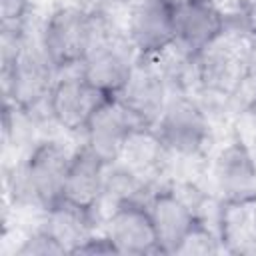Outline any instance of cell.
Listing matches in <instances>:
<instances>
[{
    "instance_id": "6da1fadb",
    "label": "cell",
    "mask_w": 256,
    "mask_h": 256,
    "mask_svg": "<svg viewBox=\"0 0 256 256\" xmlns=\"http://www.w3.org/2000/svg\"><path fill=\"white\" fill-rule=\"evenodd\" d=\"M74 148L54 136H40L4 174L6 198L16 208L46 212L62 200L64 180Z\"/></svg>"
},
{
    "instance_id": "7a4b0ae2",
    "label": "cell",
    "mask_w": 256,
    "mask_h": 256,
    "mask_svg": "<svg viewBox=\"0 0 256 256\" xmlns=\"http://www.w3.org/2000/svg\"><path fill=\"white\" fill-rule=\"evenodd\" d=\"M254 30L248 24L228 22L226 32L194 58V94L206 108L228 110L244 100L248 44Z\"/></svg>"
},
{
    "instance_id": "3957f363",
    "label": "cell",
    "mask_w": 256,
    "mask_h": 256,
    "mask_svg": "<svg viewBox=\"0 0 256 256\" xmlns=\"http://www.w3.org/2000/svg\"><path fill=\"white\" fill-rule=\"evenodd\" d=\"M100 32V8L60 4L52 8L38 28V42L56 70H78Z\"/></svg>"
},
{
    "instance_id": "277c9868",
    "label": "cell",
    "mask_w": 256,
    "mask_h": 256,
    "mask_svg": "<svg viewBox=\"0 0 256 256\" xmlns=\"http://www.w3.org/2000/svg\"><path fill=\"white\" fill-rule=\"evenodd\" d=\"M212 120V112L194 92H172L152 128L176 162H194L210 148Z\"/></svg>"
},
{
    "instance_id": "5b68a950",
    "label": "cell",
    "mask_w": 256,
    "mask_h": 256,
    "mask_svg": "<svg viewBox=\"0 0 256 256\" xmlns=\"http://www.w3.org/2000/svg\"><path fill=\"white\" fill-rule=\"evenodd\" d=\"M138 54L126 38L124 22L112 18L110 10L100 8V32L90 52L80 64V74L102 94L118 96L126 86Z\"/></svg>"
},
{
    "instance_id": "8992f818",
    "label": "cell",
    "mask_w": 256,
    "mask_h": 256,
    "mask_svg": "<svg viewBox=\"0 0 256 256\" xmlns=\"http://www.w3.org/2000/svg\"><path fill=\"white\" fill-rule=\"evenodd\" d=\"M208 190L220 204L256 200V154L230 134L210 156Z\"/></svg>"
},
{
    "instance_id": "52a82bcc",
    "label": "cell",
    "mask_w": 256,
    "mask_h": 256,
    "mask_svg": "<svg viewBox=\"0 0 256 256\" xmlns=\"http://www.w3.org/2000/svg\"><path fill=\"white\" fill-rule=\"evenodd\" d=\"M104 98L108 96L94 88L80 70L62 72L52 86L44 116L64 134L82 136L90 116Z\"/></svg>"
},
{
    "instance_id": "ba28073f",
    "label": "cell",
    "mask_w": 256,
    "mask_h": 256,
    "mask_svg": "<svg viewBox=\"0 0 256 256\" xmlns=\"http://www.w3.org/2000/svg\"><path fill=\"white\" fill-rule=\"evenodd\" d=\"M102 232L112 240L118 254H162L156 228L144 198L122 200L102 214Z\"/></svg>"
},
{
    "instance_id": "9c48e42d",
    "label": "cell",
    "mask_w": 256,
    "mask_h": 256,
    "mask_svg": "<svg viewBox=\"0 0 256 256\" xmlns=\"http://www.w3.org/2000/svg\"><path fill=\"white\" fill-rule=\"evenodd\" d=\"M124 32L138 58H158L174 48V0H148L124 14Z\"/></svg>"
},
{
    "instance_id": "30bf717a",
    "label": "cell",
    "mask_w": 256,
    "mask_h": 256,
    "mask_svg": "<svg viewBox=\"0 0 256 256\" xmlns=\"http://www.w3.org/2000/svg\"><path fill=\"white\" fill-rule=\"evenodd\" d=\"M174 48L196 58L228 28L230 16L218 0H174Z\"/></svg>"
},
{
    "instance_id": "8fae6325",
    "label": "cell",
    "mask_w": 256,
    "mask_h": 256,
    "mask_svg": "<svg viewBox=\"0 0 256 256\" xmlns=\"http://www.w3.org/2000/svg\"><path fill=\"white\" fill-rule=\"evenodd\" d=\"M170 96L172 88L158 58H138L126 86L116 98L140 126H154Z\"/></svg>"
},
{
    "instance_id": "7c38bea8",
    "label": "cell",
    "mask_w": 256,
    "mask_h": 256,
    "mask_svg": "<svg viewBox=\"0 0 256 256\" xmlns=\"http://www.w3.org/2000/svg\"><path fill=\"white\" fill-rule=\"evenodd\" d=\"M138 126L140 124L124 108V104L116 96H108L94 110L80 138L82 144H86L106 164H114L120 160L126 140Z\"/></svg>"
},
{
    "instance_id": "4fadbf2b",
    "label": "cell",
    "mask_w": 256,
    "mask_h": 256,
    "mask_svg": "<svg viewBox=\"0 0 256 256\" xmlns=\"http://www.w3.org/2000/svg\"><path fill=\"white\" fill-rule=\"evenodd\" d=\"M106 168L108 164L100 156H96L86 144L80 142L78 146H74L66 180H64L62 198L72 204L100 212Z\"/></svg>"
},
{
    "instance_id": "5bb4252c",
    "label": "cell",
    "mask_w": 256,
    "mask_h": 256,
    "mask_svg": "<svg viewBox=\"0 0 256 256\" xmlns=\"http://www.w3.org/2000/svg\"><path fill=\"white\" fill-rule=\"evenodd\" d=\"M118 162L138 178H142L146 184L156 186L162 182V176H168L176 160L162 144L152 126H138L126 140Z\"/></svg>"
},
{
    "instance_id": "9a60e30c",
    "label": "cell",
    "mask_w": 256,
    "mask_h": 256,
    "mask_svg": "<svg viewBox=\"0 0 256 256\" xmlns=\"http://www.w3.org/2000/svg\"><path fill=\"white\" fill-rule=\"evenodd\" d=\"M38 222L64 246L66 254H72L78 244L102 230V214L98 210L72 204L64 198L38 214Z\"/></svg>"
},
{
    "instance_id": "2e32d148",
    "label": "cell",
    "mask_w": 256,
    "mask_h": 256,
    "mask_svg": "<svg viewBox=\"0 0 256 256\" xmlns=\"http://www.w3.org/2000/svg\"><path fill=\"white\" fill-rule=\"evenodd\" d=\"M214 222L230 254H256V200L216 206Z\"/></svg>"
},
{
    "instance_id": "e0dca14e",
    "label": "cell",
    "mask_w": 256,
    "mask_h": 256,
    "mask_svg": "<svg viewBox=\"0 0 256 256\" xmlns=\"http://www.w3.org/2000/svg\"><path fill=\"white\" fill-rule=\"evenodd\" d=\"M218 252H224V246L216 222L212 218H202L184 238L176 254H218Z\"/></svg>"
},
{
    "instance_id": "ac0fdd59",
    "label": "cell",
    "mask_w": 256,
    "mask_h": 256,
    "mask_svg": "<svg viewBox=\"0 0 256 256\" xmlns=\"http://www.w3.org/2000/svg\"><path fill=\"white\" fill-rule=\"evenodd\" d=\"M14 256H52V254H66L64 246L38 222L32 230H28L18 246L12 250Z\"/></svg>"
},
{
    "instance_id": "d6986e66",
    "label": "cell",
    "mask_w": 256,
    "mask_h": 256,
    "mask_svg": "<svg viewBox=\"0 0 256 256\" xmlns=\"http://www.w3.org/2000/svg\"><path fill=\"white\" fill-rule=\"evenodd\" d=\"M234 118V130L232 134L238 136L248 148L256 154V92L246 96L238 108L232 112Z\"/></svg>"
},
{
    "instance_id": "ffe728a7",
    "label": "cell",
    "mask_w": 256,
    "mask_h": 256,
    "mask_svg": "<svg viewBox=\"0 0 256 256\" xmlns=\"http://www.w3.org/2000/svg\"><path fill=\"white\" fill-rule=\"evenodd\" d=\"M32 0H0V30H30Z\"/></svg>"
},
{
    "instance_id": "44dd1931",
    "label": "cell",
    "mask_w": 256,
    "mask_h": 256,
    "mask_svg": "<svg viewBox=\"0 0 256 256\" xmlns=\"http://www.w3.org/2000/svg\"><path fill=\"white\" fill-rule=\"evenodd\" d=\"M72 254H88V256H100V254H118V250H116V246L112 244V240L102 232V230H98V232H94L92 236H88L82 244H78L74 250H72Z\"/></svg>"
},
{
    "instance_id": "7402d4cb",
    "label": "cell",
    "mask_w": 256,
    "mask_h": 256,
    "mask_svg": "<svg viewBox=\"0 0 256 256\" xmlns=\"http://www.w3.org/2000/svg\"><path fill=\"white\" fill-rule=\"evenodd\" d=\"M238 16L256 32V0H248L246 6H244V10H242Z\"/></svg>"
},
{
    "instance_id": "603a6c76",
    "label": "cell",
    "mask_w": 256,
    "mask_h": 256,
    "mask_svg": "<svg viewBox=\"0 0 256 256\" xmlns=\"http://www.w3.org/2000/svg\"><path fill=\"white\" fill-rule=\"evenodd\" d=\"M106 2H108L110 6H116V8L124 10V14H126L128 10L140 6V4H144V2H148V0H106Z\"/></svg>"
},
{
    "instance_id": "cb8c5ba5",
    "label": "cell",
    "mask_w": 256,
    "mask_h": 256,
    "mask_svg": "<svg viewBox=\"0 0 256 256\" xmlns=\"http://www.w3.org/2000/svg\"><path fill=\"white\" fill-rule=\"evenodd\" d=\"M104 2H106V0H104Z\"/></svg>"
}]
</instances>
